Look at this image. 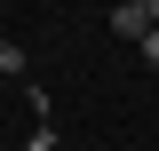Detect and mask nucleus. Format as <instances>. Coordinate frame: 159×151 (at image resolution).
Masks as SVG:
<instances>
[{
	"instance_id": "nucleus-4",
	"label": "nucleus",
	"mask_w": 159,
	"mask_h": 151,
	"mask_svg": "<svg viewBox=\"0 0 159 151\" xmlns=\"http://www.w3.org/2000/svg\"><path fill=\"white\" fill-rule=\"evenodd\" d=\"M143 8H151V24H159V0H143Z\"/></svg>"
},
{
	"instance_id": "nucleus-2",
	"label": "nucleus",
	"mask_w": 159,
	"mask_h": 151,
	"mask_svg": "<svg viewBox=\"0 0 159 151\" xmlns=\"http://www.w3.org/2000/svg\"><path fill=\"white\" fill-rule=\"evenodd\" d=\"M24 64H32V56H24V40H0V72H8V80H24Z\"/></svg>"
},
{
	"instance_id": "nucleus-1",
	"label": "nucleus",
	"mask_w": 159,
	"mask_h": 151,
	"mask_svg": "<svg viewBox=\"0 0 159 151\" xmlns=\"http://www.w3.org/2000/svg\"><path fill=\"white\" fill-rule=\"evenodd\" d=\"M111 32L143 48V32H151V8H143V0H119V8H111Z\"/></svg>"
},
{
	"instance_id": "nucleus-3",
	"label": "nucleus",
	"mask_w": 159,
	"mask_h": 151,
	"mask_svg": "<svg viewBox=\"0 0 159 151\" xmlns=\"http://www.w3.org/2000/svg\"><path fill=\"white\" fill-rule=\"evenodd\" d=\"M143 64H151V72H159V24H151V32H143Z\"/></svg>"
},
{
	"instance_id": "nucleus-5",
	"label": "nucleus",
	"mask_w": 159,
	"mask_h": 151,
	"mask_svg": "<svg viewBox=\"0 0 159 151\" xmlns=\"http://www.w3.org/2000/svg\"><path fill=\"white\" fill-rule=\"evenodd\" d=\"M0 151H8V143H0Z\"/></svg>"
}]
</instances>
